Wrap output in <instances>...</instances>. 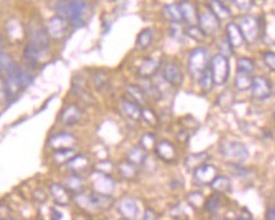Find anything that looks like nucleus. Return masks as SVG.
Listing matches in <instances>:
<instances>
[{
  "instance_id": "obj_36",
  "label": "nucleus",
  "mask_w": 275,
  "mask_h": 220,
  "mask_svg": "<svg viewBox=\"0 0 275 220\" xmlns=\"http://www.w3.org/2000/svg\"><path fill=\"white\" fill-rule=\"evenodd\" d=\"M94 84H95V88L98 89V90H103V89L105 88V86H108V75L105 71L99 70L97 71V72L94 74Z\"/></svg>"
},
{
  "instance_id": "obj_13",
  "label": "nucleus",
  "mask_w": 275,
  "mask_h": 220,
  "mask_svg": "<svg viewBox=\"0 0 275 220\" xmlns=\"http://www.w3.org/2000/svg\"><path fill=\"white\" fill-rule=\"evenodd\" d=\"M66 30H68V23L65 19L60 17H53L48 20L47 23V32L51 37L53 38H61L65 35Z\"/></svg>"
},
{
  "instance_id": "obj_20",
  "label": "nucleus",
  "mask_w": 275,
  "mask_h": 220,
  "mask_svg": "<svg viewBox=\"0 0 275 220\" xmlns=\"http://www.w3.org/2000/svg\"><path fill=\"white\" fill-rule=\"evenodd\" d=\"M164 15L171 20L173 23L183 22V13H181L180 4H169L164 8Z\"/></svg>"
},
{
  "instance_id": "obj_48",
  "label": "nucleus",
  "mask_w": 275,
  "mask_h": 220,
  "mask_svg": "<svg viewBox=\"0 0 275 220\" xmlns=\"http://www.w3.org/2000/svg\"><path fill=\"white\" fill-rule=\"evenodd\" d=\"M237 220H253V219H251V216H250V215H249V216L241 215L240 218H237Z\"/></svg>"
},
{
  "instance_id": "obj_5",
  "label": "nucleus",
  "mask_w": 275,
  "mask_h": 220,
  "mask_svg": "<svg viewBox=\"0 0 275 220\" xmlns=\"http://www.w3.org/2000/svg\"><path fill=\"white\" fill-rule=\"evenodd\" d=\"M220 152L227 160L232 162H242L249 157V152L245 145L238 142H225L220 145Z\"/></svg>"
},
{
  "instance_id": "obj_33",
  "label": "nucleus",
  "mask_w": 275,
  "mask_h": 220,
  "mask_svg": "<svg viewBox=\"0 0 275 220\" xmlns=\"http://www.w3.org/2000/svg\"><path fill=\"white\" fill-rule=\"evenodd\" d=\"M119 172L123 177L130 180V178L135 177L137 175V167H136V165L131 163L130 161H126V162H122L119 165Z\"/></svg>"
},
{
  "instance_id": "obj_21",
  "label": "nucleus",
  "mask_w": 275,
  "mask_h": 220,
  "mask_svg": "<svg viewBox=\"0 0 275 220\" xmlns=\"http://www.w3.org/2000/svg\"><path fill=\"white\" fill-rule=\"evenodd\" d=\"M68 166L76 173V175H79V173L85 172L86 168H88V166H89V161H88V158H85L84 156L79 155L71 158V160L68 162Z\"/></svg>"
},
{
  "instance_id": "obj_12",
  "label": "nucleus",
  "mask_w": 275,
  "mask_h": 220,
  "mask_svg": "<svg viewBox=\"0 0 275 220\" xmlns=\"http://www.w3.org/2000/svg\"><path fill=\"white\" fill-rule=\"evenodd\" d=\"M226 34H227V41L232 48H240L242 47L245 43V38H243L242 32H241L240 27L236 23L230 22L226 27Z\"/></svg>"
},
{
  "instance_id": "obj_38",
  "label": "nucleus",
  "mask_w": 275,
  "mask_h": 220,
  "mask_svg": "<svg viewBox=\"0 0 275 220\" xmlns=\"http://www.w3.org/2000/svg\"><path fill=\"white\" fill-rule=\"evenodd\" d=\"M73 153H74V148H69V150H60V151H56L53 157H55V161L57 163H63V162L68 163L69 161L71 160L70 156L73 155Z\"/></svg>"
},
{
  "instance_id": "obj_34",
  "label": "nucleus",
  "mask_w": 275,
  "mask_h": 220,
  "mask_svg": "<svg viewBox=\"0 0 275 220\" xmlns=\"http://www.w3.org/2000/svg\"><path fill=\"white\" fill-rule=\"evenodd\" d=\"M254 61L251 58L248 57H240L237 60V72L248 74V75H251V72L254 71Z\"/></svg>"
},
{
  "instance_id": "obj_8",
  "label": "nucleus",
  "mask_w": 275,
  "mask_h": 220,
  "mask_svg": "<svg viewBox=\"0 0 275 220\" xmlns=\"http://www.w3.org/2000/svg\"><path fill=\"white\" fill-rule=\"evenodd\" d=\"M216 177H217V168L212 165H207V163L197 167L193 172L194 182L199 186L210 185Z\"/></svg>"
},
{
  "instance_id": "obj_15",
  "label": "nucleus",
  "mask_w": 275,
  "mask_h": 220,
  "mask_svg": "<svg viewBox=\"0 0 275 220\" xmlns=\"http://www.w3.org/2000/svg\"><path fill=\"white\" fill-rule=\"evenodd\" d=\"M156 152H158L159 157L161 160L166 161V162H170V161H174L176 157V150L174 147L173 143L168 142V140H163L158 144V148H156Z\"/></svg>"
},
{
  "instance_id": "obj_2",
  "label": "nucleus",
  "mask_w": 275,
  "mask_h": 220,
  "mask_svg": "<svg viewBox=\"0 0 275 220\" xmlns=\"http://www.w3.org/2000/svg\"><path fill=\"white\" fill-rule=\"evenodd\" d=\"M210 75L213 84L217 86L225 85L230 78V61L223 55H216L209 62Z\"/></svg>"
},
{
  "instance_id": "obj_46",
  "label": "nucleus",
  "mask_w": 275,
  "mask_h": 220,
  "mask_svg": "<svg viewBox=\"0 0 275 220\" xmlns=\"http://www.w3.org/2000/svg\"><path fill=\"white\" fill-rule=\"evenodd\" d=\"M143 220H158V216H156V214L152 210L147 209L145 211V215H143Z\"/></svg>"
},
{
  "instance_id": "obj_32",
  "label": "nucleus",
  "mask_w": 275,
  "mask_h": 220,
  "mask_svg": "<svg viewBox=\"0 0 275 220\" xmlns=\"http://www.w3.org/2000/svg\"><path fill=\"white\" fill-rule=\"evenodd\" d=\"M0 66H2L3 76H7L9 75V74H12L13 71L15 70V67H17L14 61L10 58V56L4 52H2V62H0Z\"/></svg>"
},
{
  "instance_id": "obj_41",
  "label": "nucleus",
  "mask_w": 275,
  "mask_h": 220,
  "mask_svg": "<svg viewBox=\"0 0 275 220\" xmlns=\"http://www.w3.org/2000/svg\"><path fill=\"white\" fill-rule=\"evenodd\" d=\"M188 34H189L192 38H194L195 41H202L203 38L205 37V34L202 32V30H200V28L195 27V25H192V27L188 29Z\"/></svg>"
},
{
  "instance_id": "obj_27",
  "label": "nucleus",
  "mask_w": 275,
  "mask_h": 220,
  "mask_svg": "<svg viewBox=\"0 0 275 220\" xmlns=\"http://www.w3.org/2000/svg\"><path fill=\"white\" fill-rule=\"evenodd\" d=\"M127 91L128 94H130V96L132 98L133 103H136L137 105H140V104H143L146 101V94L145 91L142 90V88L141 86H136V85H128L127 86Z\"/></svg>"
},
{
  "instance_id": "obj_42",
  "label": "nucleus",
  "mask_w": 275,
  "mask_h": 220,
  "mask_svg": "<svg viewBox=\"0 0 275 220\" xmlns=\"http://www.w3.org/2000/svg\"><path fill=\"white\" fill-rule=\"evenodd\" d=\"M141 144H142V147L145 148V150L151 148L154 144H155V135L150 134V133L143 134V137L141 138Z\"/></svg>"
},
{
  "instance_id": "obj_30",
  "label": "nucleus",
  "mask_w": 275,
  "mask_h": 220,
  "mask_svg": "<svg viewBox=\"0 0 275 220\" xmlns=\"http://www.w3.org/2000/svg\"><path fill=\"white\" fill-rule=\"evenodd\" d=\"M128 161L133 165H142L146 161V152L143 147H135L128 153Z\"/></svg>"
},
{
  "instance_id": "obj_26",
  "label": "nucleus",
  "mask_w": 275,
  "mask_h": 220,
  "mask_svg": "<svg viewBox=\"0 0 275 220\" xmlns=\"http://www.w3.org/2000/svg\"><path fill=\"white\" fill-rule=\"evenodd\" d=\"M123 108H125L126 113H127L131 119L138 120L142 118V108H140V105H137L133 101L123 100Z\"/></svg>"
},
{
  "instance_id": "obj_3",
  "label": "nucleus",
  "mask_w": 275,
  "mask_h": 220,
  "mask_svg": "<svg viewBox=\"0 0 275 220\" xmlns=\"http://www.w3.org/2000/svg\"><path fill=\"white\" fill-rule=\"evenodd\" d=\"M89 9H90V4L85 2H68L66 20H69L76 28L85 27Z\"/></svg>"
},
{
  "instance_id": "obj_10",
  "label": "nucleus",
  "mask_w": 275,
  "mask_h": 220,
  "mask_svg": "<svg viewBox=\"0 0 275 220\" xmlns=\"http://www.w3.org/2000/svg\"><path fill=\"white\" fill-rule=\"evenodd\" d=\"M163 75L166 83L171 86H179L183 83V72H181L178 63L175 62H169L164 67Z\"/></svg>"
},
{
  "instance_id": "obj_4",
  "label": "nucleus",
  "mask_w": 275,
  "mask_h": 220,
  "mask_svg": "<svg viewBox=\"0 0 275 220\" xmlns=\"http://www.w3.org/2000/svg\"><path fill=\"white\" fill-rule=\"evenodd\" d=\"M209 57L205 48L198 47L193 50L189 55V61H188V67H189L190 74L193 76H200L209 68Z\"/></svg>"
},
{
  "instance_id": "obj_18",
  "label": "nucleus",
  "mask_w": 275,
  "mask_h": 220,
  "mask_svg": "<svg viewBox=\"0 0 275 220\" xmlns=\"http://www.w3.org/2000/svg\"><path fill=\"white\" fill-rule=\"evenodd\" d=\"M159 66H160V62L154 58H146L140 66V70H138V74L142 79H148L151 76H154L156 74V71L159 70Z\"/></svg>"
},
{
  "instance_id": "obj_1",
  "label": "nucleus",
  "mask_w": 275,
  "mask_h": 220,
  "mask_svg": "<svg viewBox=\"0 0 275 220\" xmlns=\"http://www.w3.org/2000/svg\"><path fill=\"white\" fill-rule=\"evenodd\" d=\"M48 32L41 28L40 25H36L30 30V40L25 46L23 51L25 61L30 67H37L38 63L45 60L48 55Z\"/></svg>"
},
{
  "instance_id": "obj_23",
  "label": "nucleus",
  "mask_w": 275,
  "mask_h": 220,
  "mask_svg": "<svg viewBox=\"0 0 275 220\" xmlns=\"http://www.w3.org/2000/svg\"><path fill=\"white\" fill-rule=\"evenodd\" d=\"M94 186L97 191H99V194L108 195L109 193H112L113 188H114V182H113L112 177L103 175L102 177H98V180L94 182Z\"/></svg>"
},
{
  "instance_id": "obj_49",
  "label": "nucleus",
  "mask_w": 275,
  "mask_h": 220,
  "mask_svg": "<svg viewBox=\"0 0 275 220\" xmlns=\"http://www.w3.org/2000/svg\"><path fill=\"white\" fill-rule=\"evenodd\" d=\"M225 220H233V219H230V218H226Z\"/></svg>"
},
{
  "instance_id": "obj_37",
  "label": "nucleus",
  "mask_w": 275,
  "mask_h": 220,
  "mask_svg": "<svg viewBox=\"0 0 275 220\" xmlns=\"http://www.w3.org/2000/svg\"><path fill=\"white\" fill-rule=\"evenodd\" d=\"M212 85H213L212 75H210V70L208 68V70L199 78V86L202 90L209 91L210 88H212Z\"/></svg>"
},
{
  "instance_id": "obj_22",
  "label": "nucleus",
  "mask_w": 275,
  "mask_h": 220,
  "mask_svg": "<svg viewBox=\"0 0 275 220\" xmlns=\"http://www.w3.org/2000/svg\"><path fill=\"white\" fill-rule=\"evenodd\" d=\"M209 186L216 194H225L231 190V181L226 176H217Z\"/></svg>"
},
{
  "instance_id": "obj_40",
  "label": "nucleus",
  "mask_w": 275,
  "mask_h": 220,
  "mask_svg": "<svg viewBox=\"0 0 275 220\" xmlns=\"http://www.w3.org/2000/svg\"><path fill=\"white\" fill-rule=\"evenodd\" d=\"M263 60H264V62H265V65L268 66L271 71H275V53L274 52H270V51L264 52Z\"/></svg>"
},
{
  "instance_id": "obj_24",
  "label": "nucleus",
  "mask_w": 275,
  "mask_h": 220,
  "mask_svg": "<svg viewBox=\"0 0 275 220\" xmlns=\"http://www.w3.org/2000/svg\"><path fill=\"white\" fill-rule=\"evenodd\" d=\"M208 158V155L205 152L200 153H194V155H189L185 160V166L188 168H192V170H195L199 166L204 165V161Z\"/></svg>"
},
{
  "instance_id": "obj_45",
  "label": "nucleus",
  "mask_w": 275,
  "mask_h": 220,
  "mask_svg": "<svg viewBox=\"0 0 275 220\" xmlns=\"http://www.w3.org/2000/svg\"><path fill=\"white\" fill-rule=\"evenodd\" d=\"M68 185L70 190H78V189L81 188V180L79 176H74V177H70L68 180Z\"/></svg>"
},
{
  "instance_id": "obj_39",
  "label": "nucleus",
  "mask_w": 275,
  "mask_h": 220,
  "mask_svg": "<svg viewBox=\"0 0 275 220\" xmlns=\"http://www.w3.org/2000/svg\"><path fill=\"white\" fill-rule=\"evenodd\" d=\"M142 118L151 125H156L158 124V115L150 109L142 108Z\"/></svg>"
},
{
  "instance_id": "obj_11",
  "label": "nucleus",
  "mask_w": 275,
  "mask_h": 220,
  "mask_svg": "<svg viewBox=\"0 0 275 220\" xmlns=\"http://www.w3.org/2000/svg\"><path fill=\"white\" fill-rule=\"evenodd\" d=\"M48 144L55 148L56 151L69 150V148H73V145L75 144V138H74L73 134H69V133H58V134L50 138Z\"/></svg>"
},
{
  "instance_id": "obj_9",
  "label": "nucleus",
  "mask_w": 275,
  "mask_h": 220,
  "mask_svg": "<svg viewBox=\"0 0 275 220\" xmlns=\"http://www.w3.org/2000/svg\"><path fill=\"white\" fill-rule=\"evenodd\" d=\"M271 94V84L263 76H255L251 85V95L255 100H265Z\"/></svg>"
},
{
  "instance_id": "obj_16",
  "label": "nucleus",
  "mask_w": 275,
  "mask_h": 220,
  "mask_svg": "<svg viewBox=\"0 0 275 220\" xmlns=\"http://www.w3.org/2000/svg\"><path fill=\"white\" fill-rule=\"evenodd\" d=\"M80 117H81L80 109L76 105H73V104L65 106V108L63 109V112H61V120H63L66 125L75 124L76 122H79Z\"/></svg>"
},
{
  "instance_id": "obj_17",
  "label": "nucleus",
  "mask_w": 275,
  "mask_h": 220,
  "mask_svg": "<svg viewBox=\"0 0 275 220\" xmlns=\"http://www.w3.org/2000/svg\"><path fill=\"white\" fill-rule=\"evenodd\" d=\"M119 213L126 219L133 220L137 216V205L131 198H123L119 203Z\"/></svg>"
},
{
  "instance_id": "obj_25",
  "label": "nucleus",
  "mask_w": 275,
  "mask_h": 220,
  "mask_svg": "<svg viewBox=\"0 0 275 220\" xmlns=\"http://www.w3.org/2000/svg\"><path fill=\"white\" fill-rule=\"evenodd\" d=\"M90 204L94 208L107 209L113 204L112 198L109 195H103V194H93L90 195Z\"/></svg>"
},
{
  "instance_id": "obj_7",
  "label": "nucleus",
  "mask_w": 275,
  "mask_h": 220,
  "mask_svg": "<svg viewBox=\"0 0 275 220\" xmlns=\"http://www.w3.org/2000/svg\"><path fill=\"white\" fill-rule=\"evenodd\" d=\"M198 24H199L200 30L205 35L215 34L221 27V20L218 19L217 15L212 10H205V12L199 13L198 17Z\"/></svg>"
},
{
  "instance_id": "obj_44",
  "label": "nucleus",
  "mask_w": 275,
  "mask_h": 220,
  "mask_svg": "<svg viewBox=\"0 0 275 220\" xmlns=\"http://www.w3.org/2000/svg\"><path fill=\"white\" fill-rule=\"evenodd\" d=\"M170 33H171V35H173V37L175 38V40H181V38H183V35H184V33H183V30H181L179 23H173V24H171Z\"/></svg>"
},
{
  "instance_id": "obj_29",
  "label": "nucleus",
  "mask_w": 275,
  "mask_h": 220,
  "mask_svg": "<svg viewBox=\"0 0 275 220\" xmlns=\"http://www.w3.org/2000/svg\"><path fill=\"white\" fill-rule=\"evenodd\" d=\"M209 5H210V10H212V12L215 13L216 15H217V18L220 20L227 19V18L231 15L230 9H228V8L226 7L225 4H223V3H221V2H210Z\"/></svg>"
},
{
  "instance_id": "obj_47",
  "label": "nucleus",
  "mask_w": 275,
  "mask_h": 220,
  "mask_svg": "<svg viewBox=\"0 0 275 220\" xmlns=\"http://www.w3.org/2000/svg\"><path fill=\"white\" fill-rule=\"evenodd\" d=\"M266 220H275V205L271 206L266 213Z\"/></svg>"
},
{
  "instance_id": "obj_31",
  "label": "nucleus",
  "mask_w": 275,
  "mask_h": 220,
  "mask_svg": "<svg viewBox=\"0 0 275 220\" xmlns=\"http://www.w3.org/2000/svg\"><path fill=\"white\" fill-rule=\"evenodd\" d=\"M154 42V32L151 29H143L142 32L138 34L137 38V46L141 50H147Z\"/></svg>"
},
{
  "instance_id": "obj_43",
  "label": "nucleus",
  "mask_w": 275,
  "mask_h": 220,
  "mask_svg": "<svg viewBox=\"0 0 275 220\" xmlns=\"http://www.w3.org/2000/svg\"><path fill=\"white\" fill-rule=\"evenodd\" d=\"M218 46H220L221 55L226 56V57H227V56H230V55H232V46L230 45V42H228L227 40L221 41L220 45H218Z\"/></svg>"
},
{
  "instance_id": "obj_28",
  "label": "nucleus",
  "mask_w": 275,
  "mask_h": 220,
  "mask_svg": "<svg viewBox=\"0 0 275 220\" xmlns=\"http://www.w3.org/2000/svg\"><path fill=\"white\" fill-rule=\"evenodd\" d=\"M253 79L250 75L248 74H242V72H237L235 78V86L241 91H245L251 89V85H253Z\"/></svg>"
},
{
  "instance_id": "obj_19",
  "label": "nucleus",
  "mask_w": 275,
  "mask_h": 220,
  "mask_svg": "<svg viewBox=\"0 0 275 220\" xmlns=\"http://www.w3.org/2000/svg\"><path fill=\"white\" fill-rule=\"evenodd\" d=\"M180 8H181V13H183V18L185 22H188L189 24H194L195 22H198V14L197 8H195L194 4L192 3H180Z\"/></svg>"
},
{
  "instance_id": "obj_6",
  "label": "nucleus",
  "mask_w": 275,
  "mask_h": 220,
  "mask_svg": "<svg viewBox=\"0 0 275 220\" xmlns=\"http://www.w3.org/2000/svg\"><path fill=\"white\" fill-rule=\"evenodd\" d=\"M240 29L242 32L245 42L248 43H255L259 38V33H260V22L258 18L251 17V15H246L241 19Z\"/></svg>"
},
{
  "instance_id": "obj_14",
  "label": "nucleus",
  "mask_w": 275,
  "mask_h": 220,
  "mask_svg": "<svg viewBox=\"0 0 275 220\" xmlns=\"http://www.w3.org/2000/svg\"><path fill=\"white\" fill-rule=\"evenodd\" d=\"M51 194L53 196V200L61 206H66L70 204V190L64 186L58 185V184H53L51 185Z\"/></svg>"
},
{
  "instance_id": "obj_35",
  "label": "nucleus",
  "mask_w": 275,
  "mask_h": 220,
  "mask_svg": "<svg viewBox=\"0 0 275 220\" xmlns=\"http://www.w3.org/2000/svg\"><path fill=\"white\" fill-rule=\"evenodd\" d=\"M220 203H221V200H220V195H218V194H215V195L209 196L204 203L205 210L210 214L217 213L218 208H220Z\"/></svg>"
}]
</instances>
